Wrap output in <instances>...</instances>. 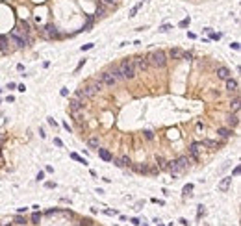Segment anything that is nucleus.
<instances>
[{"mask_svg":"<svg viewBox=\"0 0 241 226\" xmlns=\"http://www.w3.org/2000/svg\"><path fill=\"white\" fill-rule=\"evenodd\" d=\"M148 61V67H156V69H163L165 65H167V54L163 52V50H154V52H150L148 56H145Z\"/></svg>","mask_w":241,"mask_h":226,"instance_id":"obj_1","label":"nucleus"},{"mask_svg":"<svg viewBox=\"0 0 241 226\" xmlns=\"http://www.w3.org/2000/svg\"><path fill=\"white\" fill-rule=\"evenodd\" d=\"M119 71H120V74H123V78L124 80H132V78H135V67H134V61L132 59H124V61H120L119 63Z\"/></svg>","mask_w":241,"mask_h":226,"instance_id":"obj_2","label":"nucleus"},{"mask_svg":"<svg viewBox=\"0 0 241 226\" xmlns=\"http://www.w3.org/2000/svg\"><path fill=\"white\" fill-rule=\"evenodd\" d=\"M41 35L45 39H56V37H59V32H58V28L54 26V24H47V26L41 30Z\"/></svg>","mask_w":241,"mask_h":226,"instance_id":"obj_3","label":"nucleus"},{"mask_svg":"<svg viewBox=\"0 0 241 226\" xmlns=\"http://www.w3.org/2000/svg\"><path fill=\"white\" fill-rule=\"evenodd\" d=\"M132 61H134L135 71H141V72H145V71L148 69V61H147V58H145V56H139V58L132 59Z\"/></svg>","mask_w":241,"mask_h":226,"instance_id":"obj_4","label":"nucleus"},{"mask_svg":"<svg viewBox=\"0 0 241 226\" xmlns=\"http://www.w3.org/2000/svg\"><path fill=\"white\" fill-rule=\"evenodd\" d=\"M100 82H102V85H106V87H113L117 83V80L111 76V72H102L100 74Z\"/></svg>","mask_w":241,"mask_h":226,"instance_id":"obj_5","label":"nucleus"},{"mask_svg":"<svg viewBox=\"0 0 241 226\" xmlns=\"http://www.w3.org/2000/svg\"><path fill=\"white\" fill-rule=\"evenodd\" d=\"M217 78H221V80L232 78V71H230L228 67H219V69H217Z\"/></svg>","mask_w":241,"mask_h":226,"instance_id":"obj_6","label":"nucleus"},{"mask_svg":"<svg viewBox=\"0 0 241 226\" xmlns=\"http://www.w3.org/2000/svg\"><path fill=\"white\" fill-rule=\"evenodd\" d=\"M98 156L104 159V161H111L113 159V156H111V152H109L108 148H98Z\"/></svg>","mask_w":241,"mask_h":226,"instance_id":"obj_7","label":"nucleus"},{"mask_svg":"<svg viewBox=\"0 0 241 226\" xmlns=\"http://www.w3.org/2000/svg\"><path fill=\"white\" fill-rule=\"evenodd\" d=\"M115 165H117V167H130V165H132V161H130L128 156H120L117 161H115Z\"/></svg>","mask_w":241,"mask_h":226,"instance_id":"obj_8","label":"nucleus"},{"mask_svg":"<svg viewBox=\"0 0 241 226\" xmlns=\"http://www.w3.org/2000/svg\"><path fill=\"white\" fill-rule=\"evenodd\" d=\"M228 124H230V128H235L239 124V109L234 115H230V117H228Z\"/></svg>","mask_w":241,"mask_h":226,"instance_id":"obj_9","label":"nucleus"},{"mask_svg":"<svg viewBox=\"0 0 241 226\" xmlns=\"http://www.w3.org/2000/svg\"><path fill=\"white\" fill-rule=\"evenodd\" d=\"M182 54H184L182 48H171L169 50V58H173V59H182Z\"/></svg>","mask_w":241,"mask_h":226,"instance_id":"obj_10","label":"nucleus"},{"mask_svg":"<svg viewBox=\"0 0 241 226\" xmlns=\"http://www.w3.org/2000/svg\"><path fill=\"white\" fill-rule=\"evenodd\" d=\"M230 184H232V176H228V178H223V180L219 182V189H221V191H228Z\"/></svg>","mask_w":241,"mask_h":226,"instance_id":"obj_11","label":"nucleus"},{"mask_svg":"<svg viewBox=\"0 0 241 226\" xmlns=\"http://www.w3.org/2000/svg\"><path fill=\"white\" fill-rule=\"evenodd\" d=\"M132 169L135 170V172L147 174V169H148V165H147V163H135V165H132Z\"/></svg>","mask_w":241,"mask_h":226,"instance_id":"obj_12","label":"nucleus"},{"mask_svg":"<svg viewBox=\"0 0 241 226\" xmlns=\"http://www.w3.org/2000/svg\"><path fill=\"white\" fill-rule=\"evenodd\" d=\"M238 87H239V83L235 82V80H232V78L226 80V91H230V93H232V91H238Z\"/></svg>","mask_w":241,"mask_h":226,"instance_id":"obj_13","label":"nucleus"},{"mask_svg":"<svg viewBox=\"0 0 241 226\" xmlns=\"http://www.w3.org/2000/svg\"><path fill=\"white\" fill-rule=\"evenodd\" d=\"M69 108H71V111H78V109H84V104L80 102L78 98L71 100V104H69Z\"/></svg>","mask_w":241,"mask_h":226,"instance_id":"obj_14","label":"nucleus"},{"mask_svg":"<svg viewBox=\"0 0 241 226\" xmlns=\"http://www.w3.org/2000/svg\"><path fill=\"white\" fill-rule=\"evenodd\" d=\"M176 163H178V167L184 170L185 167H187V163H189V158H187V156H180V158L176 159Z\"/></svg>","mask_w":241,"mask_h":226,"instance_id":"obj_15","label":"nucleus"},{"mask_svg":"<svg viewBox=\"0 0 241 226\" xmlns=\"http://www.w3.org/2000/svg\"><path fill=\"white\" fill-rule=\"evenodd\" d=\"M217 134H219V137L226 139V137H230V135H232V128H219Z\"/></svg>","mask_w":241,"mask_h":226,"instance_id":"obj_16","label":"nucleus"},{"mask_svg":"<svg viewBox=\"0 0 241 226\" xmlns=\"http://www.w3.org/2000/svg\"><path fill=\"white\" fill-rule=\"evenodd\" d=\"M106 11H108L106 4H104V2H98V6H97V17H104Z\"/></svg>","mask_w":241,"mask_h":226,"instance_id":"obj_17","label":"nucleus"},{"mask_svg":"<svg viewBox=\"0 0 241 226\" xmlns=\"http://www.w3.org/2000/svg\"><path fill=\"white\" fill-rule=\"evenodd\" d=\"M109 72H111V76L117 80V82L124 80V78H123V74H120V71H119V65H117V67H111V71H109Z\"/></svg>","mask_w":241,"mask_h":226,"instance_id":"obj_18","label":"nucleus"},{"mask_svg":"<svg viewBox=\"0 0 241 226\" xmlns=\"http://www.w3.org/2000/svg\"><path fill=\"white\" fill-rule=\"evenodd\" d=\"M156 163H158V169L160 170H163V169H167V159H165V158H162V156H158V158H156Z\"/></svg>","mask_w":241,"mask_h":226,"instance_id":"obj_19","label":"nucleus"},{"mask_svg":"<svg viewBox=\"0 0 241 226\" xmlns=\"http://www.w3.org/2000/svg\"><path fill=\"white\" fill-rule=\"evenodd\" d=\"M202 147H210V148H219V143H217V141H212V139H204V141H202Z\"/></svg>","mask_w":241,"mask_h":226,"instance_id":"obj_20","label":"nucleus"},{"mask_svg":"<svg viewBox=\"0 0 241 226\" xmlns=\"http://www.w3.org/2000/svg\"><path fill=\"white\" fill-rule=\"evenodd\" d=\"M72 117L76 122H82L84 120V109H78V111H72Z\"/></svg>","mask_w":241,"mask_h":226,"instance_id":"obj_21","label":"nucleus"},{"mask_svg":"<svg viewBox=\"0 0 241 226\" xmlns=\"http://www.w3.org/2000/svg\"><path fill=\"white\" fill-rule=\"evenodd\" d=\"M87 145L91 148H98V137H95V135H93V137H89L87 139Z\"/></svg>","mask_w":241,"mask_h":226,"instance_id":"obj_22","label":"nucleus"},{"mask_svg":"<svg viewBox=\"0 0 241 226\" xmlns=\"http://www.w3.org/2000/svg\"><path fill=\"white\" fill-rule=\"evenodd\" d=\"M76 98H78V100H80V102H82V104L85 102V100H87V97H85V93L82 91V89H78V91H76Z\"/></svg>","mask_w":241,"mask_h":226,"instance_id":"obj_23","label":"nucleus"},{"mask_svg":"<svg viewBox=\"0 0 241 226\" xmlns=\"http://www.w3.org/2000/svg\"><path fill=\"white\" fill-rule=\"evenodd\" d=\"M39 220H41V213H39V211H33V213H32V223L37 224Z\"/></svg>","mask_w":241,"mask_h":226,"instance_id":"obj_24","label":"nucleus"},{"mask_svg":"<svg viewBox=\"0 0 241 226\" xmlns=\"http://www.w3.org/2000/svg\"><path fill=\"white\" fill-rule=\"evenodd\" d=\"M230 106H232L235 111H238V109H239V97H234V100L230 102Z\"/></svg>","mask_w":241,"mask_h":226,"instance_id":"obj_25","label":"nucleus"},{"mask_svg":"<svg viewBox=\"0 0 241 226\" xmlns=\"http://www.w3.org/2000/svg\"><path fill=\"white\" fill-rule=\"evenodd\" d=\"M158 172H160L158 165H152V167H148V169H147V174H158Z\"/></svg>","mask_w":241,"mask_h":226,"instance_id":"obj_26","label":"nucleus"},{"mask_svg":"<svg viewBox=\"0 0 241 226\" xmlns=\"http://www.w3.org/2000/svg\"><path fill=\"white\" fill-rule=\"evenodd\" d=\"M191 191H193V185L191 184L185 185V187H184V197H189V195H191Z\"/></svg>","mask_w":241,"mask_h":226,"instance_id":"obj_27","label":"nucleus"},{"mask_svg":"<svg viewBox=\"0 0 241 226\" xmlns=\"http://www.w3.org/2000/svg\"><path fill=\"white\" fill-rule=\"evenodd\" d=\"M15 223H17V224H24V223H26V219L21 217V215H17V217H15Z\"/></svg>","mask_w":241,"mask_h":226,"instance_id":"obj_28","label":"nucleus"},{"mask_svg":"<svg viewBox=\"0 0 241 226\" xmlns=\"http://www.w3.org/2000/svg\"><path fill=\"white\" fill-rule=\"evenodd\" d=\"M71 158H72V159H76V161H80V163H84V165H85V159H82V158H80L78 154H72Z\"/></svg>","mask_w":241,"mask_h":226,"instance_id":"obj_29","label":"nucleus"},{"mask_svg":"<svg viewBox=\"0 0 241 226\" xmlns=\"http://www.w3.org/2000/svg\"><path fill=\"white\" fill-rule=\"evenodd\" d=\"M191 58H193L191 52H184V54H182V59H191Z\"/></svg>","mask_w":241,"mask_h":226,"instance_id":"obj_30","label":"nucleus"},{"mask_svg":"<svg viewBox=\"0 0 241 226\" xmlns=\"http://www.w3.org/2000/svg\"><path fill=\"white\" fill-rule=\"evenodd\" d=\"M145 137H147L148 141H150V139H154V134H152V132H148V130H147V132H145Z\"/></svg>","mask_w":241,"mask_h":226,"instance_id":"obj_31","label":"nucleus"},{"mask_svg":"<svg viewBox=\"0 0 241 226\" xmlns=\"http://www.w3.org/2000/svg\"><path fill=\"white\" fill-rule=\"evenodd\" d=\"M93 223H91V219H84L82 220V226H91Z\"/></svg>","mask_w":241,"mask_h":226,"instance_id":"obj_32","label":"nucleus"},{"mask_svg":"<svg viewBox=\"0 0 241 226\" xmlns=\"http://www.w3.org/2000/svg\"><path fill=\"white\" fill-rule=\"evenodd\" d=\"M0 50H6V41L0 37Z\"/></svg>","mask_w":241,"mask_h":226,"instance_id":"obj_33","label":"nucleus"},{"mask_svg":"<svg viewBox=\"0 0 241 226\" xmlns=\"http://www.w3.org/2000/svg\"><path fill=\"white\" fill-rule=\"evenodd\" d=\"M239 172H241V169H239V165H238V167L234 169V172H232V174H234V176H239Z\"/></svg>","mask_w":241,"mask_h":226,"instance_id":"obj_34","label":"nucleus"},{"mask_svg":"<svg viewBox=\"0 0 241 226\" xmlns=\"http://www.w3.org/2000/svg\"><path fill=\"white\" fill-rule=\"evenodd\" d=\"M187 24H189V19H187V21H182V22H180V26H182V28H185Z\"/></svg>","mask_w":241,"mask_h":226,"instance_id":"obj_35","label":"nucleus"},{"mask_svg":"<svg viewBox=\"0 0 241 226\" xmlns=\"http://www.w3.org/2000/svg\"><path fill=\"white\" fill-rule=\"evenodd\" d=\"M169 30H171V26H169V24H165V26H162V32H169Z\"/></svg>","mask_w":241,"mask_h":226,"instance_id":"obj_36","label":"nucleus"},{"mask_svg":"<svg viewBox=\"0 0 241 226\" xmlns=\"http://www.w3.org/2000/svg\"><path fill=\"white\" fill-rule=\"evenodd\" d=\"M230 47H232L234 50H239V43H232V45H230Z\"/></svg>","mask_w":241,"mask_h":226,"instance_id":"obj_37","label":"nucleus"},{"mask_svg":"<svg viewBox=\"0 0 241 226\" xmlns=\"http://www.w3.org/2000/svg\"><path fill=\"white\" fill-rule=\"evenodd\" d=\"M67 95H69V91H67V89L63 87V89H61V97H67Z\"/></svg>","mask_w":241,"mask_h":226,"instance_id":"obj_38","label":"nucleus"},{"mask_svg":"<svg viewBox=\"0 0 241 226\" xmlns=\"http://www.w3.org/2000/svg\"><path fill=\"white\" fill-rule=\"evenodd\" d=\"M43 178H45V172H43V170H41V172H39V174H37V180H43Z\"/></svg>","mask_w":241,"mask_h":226,"instance_id":"obj_39","label":"nucleus"},{"mask_svg":"<svg viewBox=\"0 0 241 226\" xmlns=\"http://www.w3.org/2000/svg\"><path fill=\"white\" fill-rule=\"evenodd\" d=\"M106 2H109V4H113V2H117V0H106Z\"/></svg>","mask_w":241,"mask_h":226,"instance_id":"obj_40","label":"nucleus"}]
</instances>
